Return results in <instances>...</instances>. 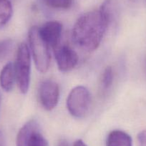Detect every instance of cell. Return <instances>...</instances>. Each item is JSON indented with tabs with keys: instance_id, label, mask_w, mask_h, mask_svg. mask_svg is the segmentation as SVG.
<instances>
[{
	"instance_id": "cell-8",
	"label": "cell",
	"mask_w": 146,
	"mask_h": 146,
	"mask_svg": "<svg viewBox=\"0 0 146 146\" xmlns=\"http://www.w3.org/2000/svg\"><path fill=\"white\" fill-rule=\"evenodd\" d=\"M62 31V25L57 21L47 22L39 28V32L42 40L48 44L49 47L53 48L60 44Z\"/></svg>"
},
{
	"instance_id": "cell-16",
	"label": "cell",
	"mask_w": 146,
	"mask_h": 146,
	"mask_svg": "<svg viewBox=\"0 0 146 146\" xmlns=\"http://www.w3.org/2000/svg\"><path fill=\"white\" fill-rule=\"evenodd\" d=\"M0 146H6L5 145V138L3 133L0 131Z\"/></svg>"
},
{
	"instance_id": "cell-15",
	"label": "cell",
	"mask_w": 146,
	"mask_h": 146,
	"mask_svg": "<svg viewBox=\"0 0 146 146\" xmlns=\"http://www.w3.org/2000/svg\"><path fill=\"white\" fill-rule=\"evenodd\" d=\"M137 140L140 146H146V129L139 133L137 135Z\"/></svg>"
},
{
	"instance_id": "cell-1",
	"label": "cell",
	"mask_w": 146,
	"mask_h": 146,
	"mask_svg": "<svg viewBox=\"0 0 146 146\" xmlns=\"http://www.w3.org/2000/svg\"><path fill=\"white\" fill-rule=\"evenodd\" d=\"M113 17L112 0H106L98 10L88 12L78 18L72 29V39L82 50L93 51L100 44Z\"/></svg>"
},
{
	"instance_id": "cell-17",
	"label": "cell",
	"mask_w": 146,
	"mask_h": 146,
	"mask_svg": "<svg viewBox=\"0 0 146 146\" xmlns=\"http://www.w3.org/2000/svg\"><path fill=\"white\" fill-rule=\"evenodd\" d=\"M74 146H87V145L82 140H78L75 141Z\"/></svg>"
},
{
	"instance_id": "cell-13",
	"label": "cell",
	"mask_w": 146,
	"mask_h": 146,
	"mask_svg": "<svg viewBox=\"0 0 146 146\" xmlns=\"http://www.w3.org/2000/svg\"><path fill=\"white\" fill-rule=\"evenodd\" d=\"M44 5L52 9H67L72 5V0H42Z\"/></svg>"
},
{
	"instance_id": "cell-11",
	"label": "cell",
	"mask_w": 146,
	"mask_h": 146,
	"mask_svg": "<svg viewBox=\"0 0 146 146\" xmlns=\"http://www.w3.org/2000/svg\"><path fill=\"white\" fill-rule=\"evenodd\" d=\"M13 9L9 0H0V28L5 27L12 18Z\"/></svg>"
},
{
	"instance_id": "cell-10",
	"label": "cell",
	"mask_w": 146,
	"mask_h": 146,
	"mask_svg": "<svg viewBox=\"0 0 146 146\" xmlns=\"http://www.w3.org/2000/svg\"><path fill=\"white\" fill-rule=\"evenodd\" d=\"M106 146H133V140L125 132L113 130L107 137Z\"/></svg>"
},
{
	"instance_id": "cell-14",
	"label": "cell",
	"mask_w": 146,
	"mask_h": 146,
	"mask_svg": "<svg viewBox=\"0 0 146 146\" xmlns=\"http://www.w3.org/2000/svg\"><path fill=\"white\" fill-rule=\"evenodd\" d=\"M14 41L11 39L0 40V61L5 60L12 50Z\"/></svg>"
},
{
	"instance_id": "cell-9",
	"label": "cell",
	"mask_w": 146,
	"mask_h": 146,
	"mask_svg": "<svg viewBox=\"0 0 146 146\" xmlns=\"http://www.w3.org/2000/svg\"><path fill=\"white\" fill-rule=\"evenodd\" d=\"M16 80L15 65L9 62L4 66L0 72V85L6 92H10L13 89L14 84Z\"/></svg>"
},
{
	"instance_id": "cell-6",
	"label": "cell",
	"mask_w": 146,
	"mask_h": 146,
	"mask_svg": "<svg viewBox=\"0 0 146 146\" xmlns=\"http://www.w3.org/2000/svg\"><path fill=\"white\" fill-rule=\"evenodd\" d=\"M40 103L47 110H52L57 106L60 98V88L55 82L45 80L40 82L38 90Z\"/></svg>"
},
{
	"instance_id": "cell-18",
	"label": "cell",
	"mask_w": 146,
	"mask_h": 146,
	"mask_svg": "<svg viewBox=\"0 0 146 146\" xmlns=\"http://www.w3.org/2000/svg\"><path fill=\"white\" fill-rule=\"evenodd\" d=\"M58 146H70V145H69V143H67V140H60V143H59Z\"/></svg>"
},
{
	"instance_id": "cell-7",
	"label": "cell",
	"mask_w": 146,
	"mask_h": 146,
	"mask_svg": "<svg viewBox=\"0 0 146 146\" xmlns=\"http://www.w3.org/2000/svg\"><path fill=\"white\" fill-rule=\"evenodd\" d=\"M54 55L59 70L63 72L72 70L78 62L76 52L67 44H60L54 47Z\"/></svg>"
},
{
	"instance_id": "cell-4",
	"label": "cell",
	"mask_w": 146,
	"mask_h": 146,
	"mask_svg": "<svg viewBox=\"0 0 146 146\" xmlns=\"http://www.w3.org/2000/svg\"><path fill=\"white\" fill-rule=\"evenodd\" d=\"M90 93L87 88L78 86L72 89L67 99V107L70 114L82 118L88 113L90 105Z\"/></svg>"
},
{
	"instance_id": "cell-5",
	"label": "cell",
	"mask_w": 146,
	"mask_h": 146,
	"mask_svg": "<svg viewBox=\"0 0 146 146\" xmlns=\"http://www.w3.org/2000/svg\"><path fill=\"white\" fill-rule=\"evenodd\" d=\"M17 146H49L43 136L40 125L36 120L27 122L19 130L17 136Z\"/></svg>"
},
{
	"instance_id": "cell-12",
	"label": "cell",
	"mask_w": 146,
	"mask_h": 146,
	"mask_svg": "<svg viewBox=\"0 0 146 146\" xmlns=\"http://www.w3.org/2000/svg\"><path fill=\"white\" fill-rule=\"evenodd\" d=\"M113 78L114 75H113V69L111 68V67H106L101 77L100 85L102 90L107 91L110 89V88L113 85Z\"/></svg>"
},
{
	"instance_id": "cell-19",
	"label": "cell",
	"mask_w": 146,
	"mask_h": 146,
	"mask_svg": "<svg viewBox=\"0 0 146 146\" xmlns=\"http://www.w3.org/2000/svg\"><path fill=\"white\" fill-rule=\"evenodd\" d=\"M1 102H2V95H1V93H0V105H1Z\"/></svg>"
},
{
	"instance_id": "cell-2",
	"label": "cell",
	"mask_w": 146,
	"mask_h": 146,
	"mask_svg": "<svg viewBox=\"0 0 146 146\" xmlns=\"http://www.w3.org/2000/svg\"><path fill=\"white\" fill-rule=\"evenodd\" d=\"M28 38L36 69L40 72H46L51 61L50 47L41 37L37 27H32L29 29Z\"/></svg>"
},
{
	"instance_id": "cell-3",
	"label": "cell",
	"mask_w": 146,
	"mask_h": 146,
	"mask_svg": "<svg viewBox=\"0 0 146 146\" xmlns=\"http://www.w3.org/2000/svg\"><path fill=\"white\" fill-rule=\"evenodd\" d=\"M14 65L18 87L22 94H26L30 85L31 54L29 47L25 43L19 44Z\"/></svg>"
}]
</instances>
